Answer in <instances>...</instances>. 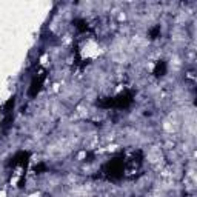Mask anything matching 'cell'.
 Segmentation results:
<instances>
[{"label": "cell", "instance_id": "1", "mask_svg": "<svg viewBox=\"0 0 197 197\" xmlns=\"http://www.w3.org/2000/svg\"><path fill=\"white\" fill-rule=\"evenodd\" d=\"M156 76H160V73H165V63L163 62H159L157 66H156Z\"/></svg>", "mask_w": 197, "mask_h": 197}]
</instances>
